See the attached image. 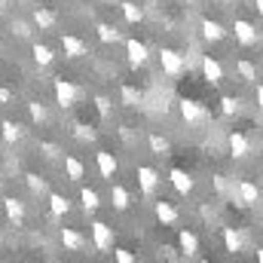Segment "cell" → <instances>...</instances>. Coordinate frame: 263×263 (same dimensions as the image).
<instances>
[{"label": "cell", "instance_id": "obj_2", "mask_svg": "<svg viewBox=\"0 0 263 263\" xmlns=\"http://www.w3.org/2000/svg\"><path fill=\"white\" fill-rule=\"evenodd\" d=\"M178 110H181V120H184L187 126H199V123L208 120L205 104H199L196 98H181V101H178Z\"/></svg>", "mask_w": 263, "mask_h": 263}, {"label": "cell", "instance_id": "obj_16", "mask_svg": "<svg viewBox=\"0 0 263 263\" xmlns=\"http://www.w3.org/2000/svg\"><path fill=\"white\" fill-rule=\"evenodd\" d=\"M95 162H98L101 178H114V175H117V156H114L110 150H98V153H95Z\"/></svg>", "mask_w": 263, "mask_h": 263}, {"label": "cell", "instance_id": "obj_29", "mask_svg": "<svg viewBox=\"0 0 263 263\" xmlns=\"http://www.w3.org/2000/svg\"><path fill=\"white\" fill-rule=\"evenodd\" d=\"M31 55H34V62L40 67H49L52 62H55V52L46 46V43H34V49H31Z\"/></svg>", "mask_w": 263, "mask_h": 263}, {"label": "cell", "instance_id": "obj_31", "mask_svg": "<svg viewBox=\"0 0 263 263\" xmlns=\"http://www.w3.org/2000/svg\"><path fill=\"white\" fill-rule=\"evenodd\" d=\"M120 98H123V104H126V107H138V104H141V92H138L135 86H129V83L120 89Z\"/></svg>", "mask_w": 263, "mask_h": 263}, {"label": "cell", "instance_id": "obj_42", "mask_svg": "<svg viewBox=\"0 0 263 263\" xmlns=\"http://www.w3.org/2000/svg\"><path fill=\"white\" fill-rule=\"evenodd\" d=\"M254 98H257V107L263 110V83L257 86V92H254Z\"/></svg>", "mask_w": 263, "mask_h": 263}, {"label": "cell", "instance_id": "obj_6", "mask_svg": "<svg viewBox=\"0 0 263 263\" xmlns=\"http://www.w3.org/2000/svg\"><path fill=\"white\" fill-rule=\"evenodd\" d=\"M227 147H230V156H233V159H245V156L251 153V141H248L245 132H230Z\"/></svg>", "mask_w": 263, "mask_h": 263}, {"label": "cell", "instance_id": "obj_8", "mask_svg": "<svg viewBox=\"0 0 263 263\" xmlns=\"http://www.w3.org/2000/svg\"><path fill=\"white\" fill-rule=\"evenodd\" d=\"M92 245H95L98 251H110V248H114V230H110L107 223L95 220V223H92Z\"/></svg>", "mask_w": 263, "mask_h": 263}, {"label": "cell", "instance_id": "obj_35", "mask_svg": "<svg viewBox=\"0 0 263 263\" xmlns=\"http://www.w3.org/2000/svg\"><path fill=\"white\" fill-rule=\"evenodd\" d=\"M73 138H77V141H95V129L86 126V123H77V126H73Z\"/></svg>", "mask_w": 263, "mask_h": 263}, {"label": "cell", "instance_id": "obj_46", "mask_svg": "<svg viewBox=\"0 0 263 263\" xmlns=\"http://www.w3.org/2000/svg\"><path fill=\"white\" fill-rule=\"evenodd\" d=\"M0 3H9V0H0Z\"/></svg>", "mask_w": 263, "mask_h": 263}, {"label": "cell", "instance_id": "obj_36", "mask_svg": "<svg viewBox=\"0 0 263 263\" xmlns=\"http://www.w3.org/2000/svg\"><path fill=\"white\" fill-rule=\"evenodd\" d=\"M40 153H43L46 159H59V156H62V147L52 144V141H40Z\"/></svg>", "mask_w": 263, "mask_h": 263}, {"label": "cell", "instance_id": "obj_40", "mask_svg": "<svg viewBox=\"0 0 263 263\" xmlns=\"http://www.w3.org/2000/svg\"><path fill=\"white\" fill-rule=\"evenodd\" d=\"M214 187H217V193H227V181H223V175H214Z\"/></svg>", "mask_w": 263, "mask_h": 263}, {"label": "cell", "instance_id": "obj_25", "mask_svg": "<svg viewBox=\"0 0 263 263\" xmlns=\"http://www.w3.org/2000/svg\"><path fill=\"white\" fill-rule=\"evenodd\" d=\"M110 199H114V208H117V211H126L132 205V193L123 184H114V187H110Z\"/></svg>", "mask_w": 263, "mask_h": 263}, {"label": "cell", "instance_id": "obj_21", "mask_svg": "<svg viewBox=\"0 0 263 263\" xmlns=\"http://www.w3.org/2000/svg\"><path fill=\"white\" fill-rule=\"evenodd\" d=\"M0 135H3L6 144H18V141L25 138V129H22L18 123H12V120H3V123H0Z\"/></svg>", "mask_w": 263, "mask_h": 263}, {"label": "cell", "instance_id": "obj_14", "mask_svg": "<svg viewBox=\"0 0 263 263\" xmlns=\"http://www.w3.org/2000/svg\"><path fill=\"white\" fill-rule=\"evenodd\" d=\"M153 211H156V220H159L162 227H172V223H178V217H181V214H178V208H175L168 199H159Z\"/></svg>", "mask_w": 263, "mask_h": 263}, {"label": "cell", "instance_id": "obj_37", "mask_svg": "<svg viewBox=\"0 0 263 263\" xmlns=\"http://www.w3.org/2000/svg\"><path fill=\"white\" fill-rule=\"evenodd\" d=\"M95 107H98L101 117H110V98L107 95H95Z\"/></svg>", "mask_w": 263, "mask_h": 263}, {"label": "cell", "instance_id": "obj_1", "mask_svg": "<svg viewBox=\"0 0 263 263\" xmlns=\"http://www.w3.org/2000/svg\"><path fill=\"white\" fill-rule=\"evenodd\" d=\"M52 92H55V101H59L62 110H70L77 104V98H80V89L70 80H65V77H55L52 80Z\"/></svg>", "mask_w": 263, "mask_h": 263}, {"label": "cell", "instance_id": "obj_12", "mask_svg": "<svg viewBox=\"0 0 263 263\" xmlns=\"http://www.w3.org/2000/svg\"><path fill=\"white\" fill-rule=\"evenodd\" d=\"M3 214H6V220L9 223H15V227H22L25 223V202L15 196L3 199Z\"/></svg>", "mask_w": 263, "mask_h": 263}, {"label": "cell", "instance_id": "obj_39", "mask_svg": "<svg viewBox=\"0 0 263 263\" xmlns=\"http://www.w3.org/2000/svg\"><path fill=\"white\" fill-rule=\"evenodd\" d=\"M114 257H117L120 263H132V260H135V254L126 251V248H114Z\"/></svg>", "mask_w": 263, "mask_h": 263}, {"label": "cell", "instance_id": "obj_27", "mask_svg": "<svg viewBox=\"0 0 263 263\" xmlns=\"http://www.w3.org/2000/svg\"><path fill=\"white\" fill-rule=\"evenodd\" d=\"M147 144H150V150H153V156H168V150H172V144H168V138H162L159 132H150V135H147Z\"/></svg>", "mask_w": 263, "mask_h": 263}, {"label": "cell", "instance_id": "obj_11", "mask_svg": "<svg viewBox=\"0 0 263 263\" xmlns=\"http://www.w3.org/2000/svg\"><path fill=\"white\" fill-rule=\"evenodd\" d=\"M62 49H65L67 59H83V55H89V46H86L77 34H62Z\"/></svg>", "mask_w": 263, "mask_h": 263}, {"label": "cell", "instance_id": "obj_13", "mask_svg": "<svg viewBox=\"0 0 263 263\" xmlns=\"http://www.w3.org/2000/svg\"><path fill=\"white\" fill-rule=\"evenodd\" d=\"M202 77L211 83V86H220L223 83V67L217 59H211V55H202Z\"/></svg>", "mask_w": 263, "mask_h": 263}, {"label": "cell", "instance_id": "obj_44", "mask_svg": "<svg viewBox=\"0 0 263 263\" xmlns=\"http://www.w3.org/2000/svg\"><path fill=\"white\" fill-rule=\"evenodd\" d=\"M257 260H260V263H263V248H260V251H257Z\"/></svg>", "mask_w": 263, "mask_h": 263}, {"label": "cell", "instance_id": "obj_32", "mask_svg": "<svg viewBox=\"0 0 263 263\" xmlns=\"http://www.w3.org/2000/svg\"><path fill=\"white\" fill-rule=\"evenodd\" d=\"M242 110V101L239 98H233V95H223L220 98V114L223 117H233V114H239Z\"/></svg>", "mask_w": 263, "mask_h": 263}, {"label": "cell", "instance_id": "obj_3", "mask_svg": "<svg viewBox=\"0 0 263 263\" xmlns=\"http://www.w3.org/2000/svg\"><path fill=\"white\" fill-rule=\"evenodd\" d=\"M233 193H236V202H239V205H245V208H251V205H257V202H260V187H257L254 181H248V178L236 181Z\"/></svg>", "mask_w": 263, "mask_h": 263}, {"label": "cell", "instance_id": "obj_20", "mask_svg": "<svg viewBox=\"0 0 263 263\" xmlns=\"http://www.w3.org/2000/svg\"><path fill=\"white\" fill-rule=\"evenodd\" d=\"M236 77L242 83H257V65L248 59H236Z\"/></svg>", "mask_w": 263, "mask_h": 263}, {"label": "cell", "instance_id": "obj_5", "mask_svg": "<svg viewBox=\"0 0 263 263\" xmlns=\"http://www.w3.org/2000/svg\"><path fill=\"white\" fill-rule=\"evenodd\" d=\"M233 34H236V43H242V46H257V43H260V31H257L248 18H236Z\"/></svg>", "mask_w": 263, "mask_h": 263}, {"label": "cell", "instance_id": "obj_28", "mask_svg": "<svg viewBox=\"0 0 263 263\" xmlns=\"http://www.w3.org/2000/svg\"><path fill=\"white\" fill-rule=\"evenodd\" d=\"M80 205H83V211H86V214H92V211H98L101 196H98L92 187H83V190H80Z\"/></svg>", "mask_w": 263, "mask_h": 263}, {"label": "cell", "instance_id": "obj_18", "mask_svg": "<svg viewBox=\"0 0 263 263\" xmlns=\"http://www.w3.org/2000/svg\"><path fill=\"white\" fill-rule=\"evenodd\" d=\"M223 245H227L230 254H239L242 245H245V239H242V233H239L236 227H223Z\"/></svg>", "mask_w": 263, "mask_h": 263}, {"label": "cell", "instance_id": "obj_24", "mask_svg": "<svg viewBox=\"0 0 263 263\" xmlns=\"http://www.w3.org/2000/svg\"><path fill=\"white\" fill-rule=\"evenodd\" d=\"M95 34H98L101 43H120V40H123L120 28H114V25H107V22H98V25H95Z\"/></svg>", "mask_w": 263, "mask_h": 263}, {"label": "cell", "instance_id": "obj_7", "mask_svg": "<svg viewBox=\"0 0 263 263\" xmlns=\"http://www.w3.org/2000/svg\"><path fill=\"white\" fill-rule=\"evenodd\" d=\"M168 181H172L175 193H181V196H190V193H193V187H196L193 175H190V172H184V168H172V172H168Z\"/></svg>", "mask_w": 263, "mask_h": 263}, {"label": "cell", "instance_id": "obj_26", "mask_svg": "<svg viewBox=\"0 0 263 263\" xmlns=\"http://www.w3.org/2000/svg\"><path fill=\"white\" fill-rule=\"evenodd\" d=\"M70 211V199L62 196V193H49V214L52 217H65Z\"/></svg>", "mask_w": 263, "mask_h": 263}, {"label": "cell", "instance_id": "obj_34", "mask_svg": "<svg viewBox=\"0 0 263 263\" xmlns=\"http://www.w3.org/2000/svg\"><path fill=\"white\" fill-rule=\"evenodd\" d=\"M25 184H28L31 193H43V190H46V178H40V175H34V172L25 175Z\"/></svg>", "mask_w": 263, "mask_h": 263}, {"label": "cell", "instance_id": "obj_22", "mask_svg": "<svg viewBox=\"0 0 263 263\" xmlns=\"http://www.w3.org/2000/svg\"><path fill=\"white\" fill-rule=\"evenodd\" d=\"M178 245H181L184 257H193V254L199 251V239H196V233H190V230H181V233H178Z\"/></svg>", "mask_w": 263, "mask_h": 263}, {"label": "cell", "instance_id": "obj_38", "mask_svg": "<svg viewBox=\"0 0 263 263\" xmlns=\"http://www.w3.org/2000/svg\"><path fill=\"white\" fill-rule=\"evenodd\" d=\"M12 34H15V37H31V25L18 18V22H12Z\"/></svg>", "mask_w": 263, "mask_h": 263}, {"label": "cell", "instance_id": "obj_19", "mask_svg": "<svg viewBox=\"0 0 263 263\" xmlns=\"http://www.w3.org/2000/svg\"><path fill=\"white\" fill-rule=\"evenodd\" d=\"M65 175H67V181L80 184V181L86 178V165H83L77 156H65Z\"/></svg>", "mask_w": 263, "mask_h": 263}, {"label": "cell", "instance_id": "obj_33", "mask_svg": "<svg viewBox=\"0 0 263 263\" xmlns=\"http://www.w3.org/2000/svg\"><path fill=\"white\" fill-rule=\"evenodd\" d=\"M28 114H31V120H34L37 126H43V123L49 120V114H46V107H43L40 101H31V104H28Z\"/></svg>", "mask_w": 263, "mask_h": 263}, {"label": "cell", "instance_id": "obj_15", "mask_svg": "<svg viewBox=\"0 0 263 263\" xmlns=\"http://www.w3.org/2000/svg\"><path fill=\"white\" fill-rule=\"evenodd\" d=\"M202 37L208 40V43H220L223 37H227V28L220 25V22H214V18H202Z\"/></svg>", "mask_w": 263, "mask_h": 263}, {"label": "cell", "instance_id": "obj_4", "mask_svg": "<svg viewBox=\"0 0 263 263\" xmlns=\"http://www.w3.org/2000/svg\"><path fill=\"white\" fill-rule=\"evenodd\" d=\"M159 65H162V73L165 77H181L184 73V55L178 49H159Z\"/></svg>", "mask_w": 263, "mask_h": 263}, {"label": "cell", "instance_id": "obj_10", "mask_svg": "<svg viewBox=\"0 0 263 263\" xmlns=\"http://www.w3.org/2000/svg\"><path fill=\"white\" fill-rule=\"evenodd\" d=\"M138 187H141V193L150 196V193L159 187V172L150 168V165H138Z\"/></svg>", "mask_w": 263, "mask_h": 263}, {"label": "cell", "instance_id": "obj_30", "mask_svg": "<svg viewBox=\"0 0 263 263\" xmlns=\"http://www.w3.org/2000/svg\"><path fill=\"white\" fill-rule=\"evenodd\" d=\"M120 9H123V18H126L129 25H138V22H144V9H141L138 3H132V0H126V3L120 6Z\"/></svg>", "mask_w": 263, "mask_h": 263}, {"label": "cell", "instance_id": "obj_17", "mask_svg": "<svg viewBox=\"0 0 263 263\" xmlns=\"http://www.w3.org/2000/svg\"><path fill=\"white\" fill-rule=\"evenodd\" d=\"M59 239H62V245H65L67 251H83V245H86V239H83L73 227H62Z\"/></svg>", "mask_w": 263, "mask_h": 263}, {"label": "cell", "instance_id": "obj_43", "mask_svg": "<svg viewBox=\"0 0 263 263\" xmlns=\"http://www.w3.org/2000/svg\"><path fill=\"white\" fill-rule=\"evenodd\" d=\"M254 6H257V12L263 15V0H254Z\"/></svg>", "mask_w": 263, "mask_h": 263}, {"label": "cell", "instance_id": "obj_45", "mask_svg": "<svg viewBox=\"0 0 263 263\" xmlns=\"http://www.w3.org/2000/svg\"><path fill=\"white\" fill-rule=\"evenodd\" d=\"M260 165H263V147H260Z\"/></svg>", "mask_w": 263, "mask_h": 263}, {"label": "cell", "instance_id": "obj_9", "mask_svg": "<svg viewBox=\"0 0 263 263\" xmlns=\"http://www.w3.org/2000/svg\"><path fill=\"white\" fill-rule=\"evenodd\" d=\"M126 55H129V65L132 67H144L147 65V59H150V49H147V43H141V40H126Z\"/></svg>", "mask_w": 263, "mask_h": 263}, {"label": "cell", "instance_id": "obj_23", "mask_svg": "<svg viewBox=\"0 0 263 263\" xmlns=\"http://www.w3.org/2000/svg\"><path fill=\"white\" fill-rule=\"evenodd\" d=\"M55 12L52 9H46V6H40V9H34V25L40 28V31H52L55 28Z\"/></svg>", "mask_w": 263, "mask_h": 263}, {"label": "cell", "instance_id": "obj_41", "mask_svg": "<svg viewBox=\"0 0 263 263\" xmlns=\"http://www.w3.org/2000/svg\"><path fill=\"white\" fill-rule=\"evenodd\" d=\"M9 101H12V92H9V89H3V86H0V104H9Z\"/></svg>", "mask_w": 263, "mask_h": 263}]
</instances>
